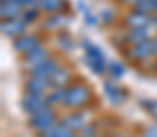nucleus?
Masks as SVG:
<instances>
[{
  "label": "nucleus",
  "instance_id": "a878e982",
  "mask_svg": "<svg viewBox=\"0 0 157 137\" xmlns=\"http://www.w3.org/2000/svg\"><path fill=\"white\" fill-rule=\"evenodd\" d=\"M102 20H104V22L113 20V11H112V9H104V11H102Z\"/></svg>",
  "mask_w": 157,
  "mask_h": 137
},
{
  "label": "nucleus",
  "instance_id": "6ab92c4d",
  "mask_svg": "<svg viewBox=\"0 0 157 137\" xmlns=\"http://www.w3.org/2000/svg\"><path fill=\"white\" fill-rule=\"evenodd\" d=\"M70 77H71L70 70H68V68H60V70L55 73V77L51 79V86H53V88H64L66 82L70 81Z\"/></svg>",
  "mask_w": 157,
  "mask_h": 137
},
{
  "label": "nucleus",
  "instance_id": "f03ea898",
  "mask_svg": "<svg viewBox=\"0 0 157 137\" xmlns=\"http://www.w3.org/2000/svg\"><path fill=\"white\" fill-rule=\"evenodd\" d=\"M22 108L24 112L31 117L39 112L49 110V101L48 97H44V93H33V91H26L24 99H22Z\"/></svg>",
  "mask_w": 157,
  "mask_h": 137
},
{
  "label": "nucleus",
  "instance_id": "f257e3e1",
  "mask_svg": "<svg viewBox=\"0 0 157 137\" xmlns=\"http://www.w3.org/2000/svg\"><path fill=\"white\" fill-rule=\"evenodd\" d=\"M90 101H91V90H90V86H86V84L68 86L64 106H68V108H82Z\"/></svg>",
  "mask_w": 157,
  "mask_h": 137
},
{
  "label": "nucleus",
  "instance_id": "9d476101",
  "mask_svg": "<svg viewBox=\"0 0 157 137\" xmlns=\"http://www.w3.org/2000/svg\"><path fill=\"white\" fill-rule=\"evenodd\" d=\"M22 7H24V6L20 4V0H9L7 4H2V9H0V17H2V20L20 18V15H24Z\"/></svg>",
  "mask_w": 157,
  "mask_h": 137
},
{
  "label": "nucleus",
  "instance_id": "aec40b11",
  "mask_svg": "<svg viewBox=\"0 0 157 137\" xmlns=\"http://www.w3.org/2000/svg\"><path fill=\"white\" fill-rule=\"evenodd\" d=\"M66 93H68V88H66V86H64V88H55V90L49 93V97H48L49 104H64Z\"/></svg>",
  "mask_w": 157,
  "mask_h": 137
},
{
  "label": "nucleus",
  "instance_id": "2f4dec72",
  "mask_svg": "<svg viewBox=\"0 0 157 137\" xmlns=\"http://www.w3.org/2000/svg\"><path fill=\"white\" fill-rule=\"evenodd\" d=\"M0 2H2V4H7V2H9V0H0Z\"/></svg>",
  "mask_w": 157,
  "mask_h": 137
},
{
  "label": "nucleus",
  "instance_id": "bb28decb",
  "mask_svg": "<svg viewBox=\"0 0 157 137\" xmlns=\"http://www.w3.org/2000/svg\"><path fill=\"white\" fill-rule=\"evenodd\" d=\"M20 4H22V6H26V7H31V6L39 4V0H20Z\"/></svg>",
  "mask_w": 157,
  "mask_h": 137
},
{
  "label": "nucleus",
  "instance_id": "ddd939ff",
  "mask_svg": "<svg viewBox=\"0 0 157 137\" xmlns=\"http://www.w3.org/2000/svg\"><path fill=\"white\" fill-rule=\"evenodd\" d=\"M126 42L130 46H137L143 44L146 40H150V33H148V28H139V29H130L126 33Z\"/></svg>",
  "mask_w": 157,
  "mask_h": 137
},
{
  "label": "nucleus",
  "instance_id": "b1692460",
  "mask_svg": "<svg viewBox=\"0 0 157 137\" xmlns=\"http://www.w3.org/2000/svg\"><path fill=\"white\" fill-rule=\"evenodd\" d=\"M22 18L29 24V22H35L37 18H39V9H26L24 11V15H22Z\"/></svg>",
  "mask_w": 157,
  "mask_h": 137
},
{
  "label": "nucleus",
  "instance_id": "6e6552de",
  "mask_svg": "<svg viewBox=\"0 0 157 137\" xmlns=\"http://www.w3.org/2000/svg\"><path fill=\"white\" fill-rule=\"evenodd\" d=\"M26 28H28V22L22 17L20 18H13V20H2V33L6 37L18 39L20 35L26 33Z\"/></svg>",
  "mask_w": 157,
  "mask_h": 137
},
{
  "label": "nucleus",
  "instance_id": "f8f14e48",
  "mask_svg": "<svg viewBox=\"0 0 157 137\" xmlns=\"http://www.w3.org/2000/svg\"><path fill=\"white\" fill-rule=\"evenodd\" d=\"M46 60H49V51L44 46H39L37 49H33L31 53L26 55V64L29 68H35V66H39L42 62H46Z\"/></svg>",
  "mask_w": 157,
  "mask_h": 137
},
{
  "label": "nucleus",
  "instance_id": "c756f323",
  "mask_svg": "<svg viewBox=\"0 0 157 137\" xmlns=\"http://www.w3.org/2000/svg\"><path fill=\"white\" fill-rule=\"evenodd\" d=\"M150 26H154V28L157 29V15H154V17H152V24H150Z\"/></svg>",
  "mask_w": 157,
  "mask_h": 137
},
{
  "label": "nucleus",
  "instance_id": "c85d7f7f",
  "mask_svg": "<svg viewBox=\"0 0 157 137\" xmlns=\"http://www.w3.org/2000/svg\"><path fill=\"white\" fill-rule=\"evenodd\" d=\"M154 57L157 59V37H154Z\"/></svg>",
  "mask_w": 157,
  "mask_h": 137
},
{
  "label": "nucleus",
  "instance_id": "4be33fe9",
  "mask_svg": "<svg viewBox=\"0 0 157 137\" xmlns=\"http://www.w3.org/2000/svg\"><path fill=\"white\" fill-rule=\"evenodd\" d=\"M62 20H64V17H62V15H51L49 18H46L44 28H46V29H57V28H59V24H62Z\"/></svg>",
  "mask_w": 157,
  "mask_h": 137
},
{
  "label": "nucleus",
  "instance_id": "393cba45",
  "mask_svg": "<svg viewBox=\"0 0 157 137\" xmlns=\"http://www.w3.org/2000/svg\"><path fill=\"white\" fill-rule=\"evenodd\" d=\"M143 137H157V126H150V128H146L144 134H143Z\"/></svg>",
  "mask_w": 157,
  "mask_h": 137
},
{
  "label": "nucleus",
  "instance_id": "f3484780",
  "mask_svg": "<svg viewBox=\"0 0 157 137\" xmlns=\"http://www.w3.org/2000/svg\"><path fill=\"white\" fill-rule=\"evenodd\" d=\"M62 124H66L68 128H71L73 132L75 130H82L86 126V117L82 113H70L62 119Z\"/></svg>",
  "mask_w": 157,
  "mask_h": 137
},
{
  "label": "nucleus",
  "instance_id": "1a4fd4ad",
  "mask_svg": "<svg viewBox=\"0 0 157 137\" xmlns=\"http://www.w3.org/2000/svg\"><path fill=\"white\" fill-rule=\"evenodd\" d=\"M124 24L128 29H139V28H150L152 24V17L148 15H143L139 11H130L126 17H124Z\"/></svg>",
  "mask_w": 157,
  "mask_h": 137
},
{
  "label": "nucleus",
  "instance_id": "39448f33",
  "mask_svg": "<svg viewBox=\"0 0 157 137\" xmlns=\"http://www.w3.org/2000/svg\"><path fill=\"white\" fill-rule=\"evenodd\" d=\"M124 51H126V57H128V59L143 62V60L154 57V39H150V40H146V42H143V44L130 46V48H126Z\"/></svg>",
  "mask_w": 157,
  "mask_h": 137
},
{
  "label": "nucleus",
  "instance_id": "423d86ee",
  "mask_svg": "<svg viewBox=\"0 0 157 137\" xmlns=\"http://www.w3.org/2000/svg\"><path fill=\"white\" fill-rule=\"evenodd\" d=\"M60 68H62V66H60V62H59L57 59H49V60L42 62L39 66L31 68V75H33V77H40V79L51 81V79L55 77V73H57Z\"/></svg>",
  "mask_w": 157,
  "mask_h": 137
},
{
  "label": "nucleus",
  "instance_id": "7c9ffc66",
  "mask_svg": "<svg viewBox=\"0 0 157 137\" xmlns=\"http://www.w3.org/2000/svg\"><path fill=\"white\" fill-rule=\"evenodd\" d=\"M121 2H122V4H132V6H133L137 0H121Z\"/></svg>",
  "mask_w": 157,
  "mask_h": 137
},
{
  "label": "nucleus",
  "instance_id": "cd10ccee",
  "mask_svg": "<svg viewBox=\"0 0 157 137\" xmlns=\"http://www.w3.org/2000/svg\"><path fill=\"white\" fill-rule=\"evenodd\" d=\"M82 134H84V137H91V135H93L91 126H84V128H82Z\"/></svg>",
  "mask_w": 157,
  "mask_h": 137
},
{
  "label": "nucleus",
  "instance_id": "412c9836",
  "mask_svg": "<svg viewBox=\"0 0 157 137\" xmlns=\"http://www.w3.org/2000/svg\"><path fill=\"white\" fill-rule=\"evenodd\" d=\"M106 71L112 75V77H115V79H119V77H122L124 75V66L121 64V62H117V60H110L108 62V66H106Z\"/></svg>",
  "mask_w": 157,
  "mask_h": 137
},
{
  "label": "nucleus",
  "instance_id": "2eb2a0df",
  "mask_svg": "<svg viewBox=\"0 0 157 137\" xmlns=\"http://www.w3.org/2000/svg\"><path fill=\"white\" fill-rule=\"evenodd\" d=\"M104 93L110 97V101H112L113 104H121V102L124 101L122 90L119 88L115 82H112V81H106V82H104Z\"/></svg>",
  "mask_w": 157,
  "mask_h": 137
},
{
  "label": "nucleus",
  "instance_id": "a211bd4d",
  "mask_svg": "<svg viewBox=\"0 0 157 137\" xmlns=\"http://www.w3.org/2000/svg\"><path fill=\"white\" fill-rule=\"evenodd\" d=\"M42 137H75V132H73L71 128H68L66 124L57 123L46 135H42Z\"/></svg>",
  "mask_w": 157,
  "mask_h": 137
},
{
  "label": "nucleus",
  "instance_id": "4468645a",
  "mask_svg": "<svg viewBox=\"0 0 157 137\" xmlns=\"http://www.w3.org/2000/svg\"><path fill=\"white\" fill-rule=\"evenodd\" d=\"M51 88V81L48 79H40V77H29L26 81V91H33V93H44V91Z\"/></svg>",
  "mask_w": 157,
  "mask_h": 137
},
{
  "label": "nucleus",
  "instance_id": "0eeeda50",
  "mask_svg": "<svg viewBox=\"0 0 157 137\" xmlns=\"http://www.w3.org/2000/svg\"><path fill=\"white\" fill-rule=\"evenodd\" d=\"M40 44V39L37 35H29V33H24V35H20L18 39H15L13 40V48H15V51H18V53H22V55H28V53H31L33 49H37Z\"/></svg>",
  "mask_w": 157,
  "mask_h": 137
},
{
  "label": "nucleus",
  "instance_id": "9b49d317",
  "mask_svg": "<svg viewBox=\"0 0 157 137\" xmlns=\"http://www.w3.org/2000/svg\"><path fill=\"white\" fill-rule=\"evenodd\" d=\"M39 6L49 15H62L68 9V0H39Z\"/></svg>",
  "mask_w": 157,
  "mask_h": 137
},
{
  "label": "nucleus",
  "instance_id": "dca6fc26",
  "mask_svg": "<svg viewBox=\"0 0 157 137\" xmlns=\"http://www.w3.org/2000/svg\"><path fill=\"white\" fill-rule=\"evenodd\" d=\"M133 11L154 17V15H157V0H137L133 4Z\"/></svg>",
  "mask_w": 157,
  "mask_h": 137
},
{
  "label": "nucleus",
  "instance_id": "7ed1b4c3",
  "mask_svg": "<svg viewBox=\"0 0 157 137\" xmlns=\"http://www.w3.org/2000/svg\"><path fill=\"white\" fill-rule=\"evenodd\" d=\"M84 51H86V62L91 68V71L97 73V75H102L106 71V66H108V62L104 60L102 51L91 42H84Z\"/></svg>",
  "mask_w": 157,
  "mask_h": 137
},
{
  "label": "nucleus",
  "instance_id": "20e7f679",
  "mask_svg": "<svg viewBox=\"0 0 157 137\" xmlns=\"http://www.w3.org/2000/svg\"><path fill=\"white\" fill-rule=\"evenodd\" d=\"M29 124H31L33 130L39 132L40 135H46L57 124V119H55V115H53L51 110H44V112H39V113H35V115L29 117Z\"/></svg>",
  "mask_w": 157,
  "mask_h": 137
},
{
  "label": "nucleus",
  "instance_id": "5701e85b",
  "mask_svg": "<svg viewBox=\"0 0 157 137\" xmlns=\"http://www.w3.org/2000/svg\"><path fill=\"white\" fill-rule=\"evenodd\" d=\"M59 44L62 46V49H68V51H71V49L75 48V42H73L71 37L66 35V33H60V35H59Z\"/></svg>",
  "mask_w": 157,
  "mask_h": 137
}]
</instances>
